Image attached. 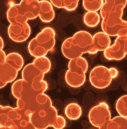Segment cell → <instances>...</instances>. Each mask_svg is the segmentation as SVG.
I'll list each match as a JSON object with an SVG mask.
<instances>
[{"label":"cell","mask_w":127,"mask_h":129,"mask_svg":"<svg viewBox=\"0 0 127 129\" xmlns=\"http://www.w3.org/2000/svg\"><path fill=\"white\" fill-rule=\"evenodd\" d=\"M55 32L52 28H45L28 44V50L33 57H44L54 47Z\"/></svg>","instance_id":"obj_3"},{"label":"cell","mask_w":127,"mask_h":129,"mask_svg":"<svg viewBox=\"0 0 127 129\" xmlns=\"http://www.w3.org/2000/svg\"><path fill=\"white\" fill-rule=\"evenodd\" d=\"M127 118L121 116L110 119L102 129H127Z\"/></svg>","instance_id":"obj_19"},{"label":"cell","mask_w":127,"mask_h":129,"mask_svg":"<svg viewBox=\"0 0 127 129\" xmlns=\"http://www.w3.org/2000/svg\"><path fill=\"white\" fill-rule=\"evenodd\" d=\"M6 16L10 24L27 22L28 21L23 14L19 4H16L10 6L8 10Z\"/></svg>","instance_id":"obj_16"},{"label":"cell","mask_w":127,"mask_h":129,"mask_svg":"<svg viewBox=\"0 0 127 129\" xmlns=\"http://www.w3.org/2000/svg\"><path fill=\"white\" fill-rule=\"evenodd\" d=\"M39 4L38 0H21L19 5L27 20H33L38 17Z\"/></svg>","instance_id":"obj_14"},{"label":"cell","mask_w":127,"mask_h":129,"mask_svg":"<svg viewBox=\"0 0 127 129\" xmlns=\"http://www.w3.org/2000/svg\"><path fill=\"white\" fill-rule=\"evenodd\" d=\"M4 47V42L2 38L0 36V49H3Z\"/></svg>","instance_id":"obj_30"},{"label":"cell","mask_w":127,"mask_h":129,"mask_svg":"<svg viewBox=\"0 0 127 129\" xmlns=\"http://www.w3.org/2000/svg\"><path fill=\"white\" fill-rule=\"evenodd\" d=\"M44 22H50L55 17V12L51 3L47 0L39 1L38 16Z\"/></svg>","instance_id":"obj_15"},{"label":"cell","mask_w":127,"mask_h":129,"mask_svg":"<svg viewBox=\"0 0 127 129\" xmlns=\"http://www.w3.org/2000/svg\"><path fill=\"white\" fill-rule=\"evenodd\" d=\"M33 63L44 74L48 73L51 69V62L47 57L45 56L36 57L33 60Z\"/></svg>","instance_id":"obj_24"},{"label":"cell","mask_w":127,"mask_h":129,"mask_svg":"<svg viewBox=\"0 0 127 129\" xmlns=\"http://www.w3.org/2000/svg\"><path fill=\"white\" fill-rule=\"evenodd\" d=\"M111 40L103 32H99L93 37V45L90 54H95L98 51H105L110 45Z\"/></svg>","instance_id":"obj_13"},{"label":"cell","mask_w":127,"mask_h":129,"mask_svg":"<svg viewBox=\"0 0 127 129\" xmlns=\"http://www.w3.org/2000/svg\"><path fill=\"white\" fill-rule=\"evenodd\" d=\"M111 119L110 108L105 102L100 103L93 107L89 112V119L90 123L99 129H102Z\"/></svg>","instance_id":"obj_6"},{"label":"cell","mask_w":127,"mask_h":129,"mask_svg":"<svg viewBox=\"0 0 127 129\" xmlns=\"http://www.w3.org/2000/svg\"><path fill=\"white\" fill-rule=\"evenodd\" d=\"M83 21L85 25L90 27H95L99 24L100 16L97 12L88 11L84 15Z\"/></svg>","instance_id":"obj_23"},{"label":"cell","mask_w":127,"mask_h":129,"mask_svg":"<svg viewBox=\"0 0 127 129\" xmlns=\"http://www.w3.org/2000/svg\"><path fill=\"white\" fill-rule=\"evenodd\" d=\"M109 69L110 70L112 78H116V77H117L118 75V72L116 68H111Z\"/></svg>","instance_id":"obj_29"},{"label":"cell","mask_w":127,"mask_h":129,"mask_svg":"<svg viewBox=\"0 0 127 129\" xmlns=\"http://www.w3.org/2000/svg\"><path fill=\"white\" fill-rule=\"evenodd\" d=\"M6 84L3 83L1 81V80L0 79V88H3L4 87H5V86H6Z\"/></svg>","instance_id":"obj_31"},{"label":"cell","mask_w":127,"mask_h":129,"mask_svg":"<svg viewBox=\"0 0 127 129\" xmlns=\"http://www.w3.org/2000/svg\"><path fill=\"white\" fill-rule=\"evenodd\" d=\"M103 0H83L84 9L88 11L97 12L100 10L103 4Z\"/></svg>","instance_id":"obj_26"},{"label":"cell","mask_w":127,"mask_h":129,"mask_svg":"<svg viewBox=\"0 0 127 129\" xmlns=\"http://www.w3.org/2000/svg\"><path fill=\"white\" fill-rule=\"evenodd\" d=\"M127 53V36L117 37L113 45L105 50L104 55L107 60H120Z\"/></svg>","instance_id":"obj_8"},{"label":"cell","mask_w":127,"mask_h":129,"mask_svg":"<svg viewBox=\"0 0 127 129\" xmlns=\"http://www.w3.org/2000/svg\"><path fill=\"white\" fill-rule=\"evenodd\" d=\"M93 45V36L89 32L80 31L72 37L64 40L62 45V52L67 59L71 60L81 57L90 52Z\"/></svg>","instance_id":"obj_1"},{"label":"cell","mask_w":127,"mask_h":129,"mask_svg":"<svg viewBox=\"0 0 127 129\" xmlns=\"http://www.w3.org/2000/svg\"><path fill=\"white\" fill-rule=\"evenodd\" d=\"M26 82L24 80H18L13 84L11 87V92L15 98L21 99L24 92Z\"/></svg>","instance_id":"obj_25"},{"label":"cell","mask_w":127,"mask_h":129,"mask_svg":"<svg viewBox=\"0 0 127 129\" xmlns=\"http://www.w3.org/2000/svg\"><path fill=\"white\" fill-rule=\"evenodd\" d=\"M18 71L9 64H0V79L7 84L15 80L18 76Z\"/></svg>","instance_id":"obj_17"},{"label":"cell","mask_w":127,"mask_h":129,"mask_svg":"<svg viewBox=\"0 0 127 129\" xmlns=\"http://www.w3.org/2000/svg\"><path fill=\"white\" fill-rule=\"evenodd\" d=\"M6 55L4 51L0 49V64L4 63L6 60Z\"/></svg>","instance_id":"obj_28"},{"label":"cell","mask_w":127,"mask_h":129,"mask_svg":"<svg viewBox=\"0 0 127 129\" xmlns=\"http://www.w3.org/2000/svg\"><path fill=\"white\" fill-rule=\"evenodd\" d=\"M5 62L10 64L18 71L22 68L24 64L22 57L16 52L11 53L6 56Z\"/></svg>","instance_id":"obj_21"},{"label":"cell","mask_w":127,"mask_h":129,"mask_svg":"<svg viewBox=\"0 0 127 129\" xmlns=\"http://www.w3.org/2000/svg\"><path fill=\"white\" fill-rule=\"evenodd\" d=\"M17 117V112L15 108L0 105V129H15Z\"/></svg>","instance_id":"obj_11"},{"label":"cell","mask_w":127,"mask_h":129,"mask_svg":"<svg viewBox=\"0 0 127 129\" xmlns=\"http://www.w3.org/2000/svg\"><path fill=\"white\" fill-rule=\"evenodd\" d=\"M10 38L16 42L26 41L31 35V29L28 23L11 24L8 30Z\"/></svg>","instance_id":"obj_10"},{"label":"cell","mask_w":127,"mask_h":129,"mask_svg":"<svg viewBox=\"0 0 127 129\" xmlns=\"http://www.w3.org/2000/svg\"><path fill=\"white\" fill-rule=\"evenodd\" d=\"M66 117L71 120H77L81 115V107L76 103H71L67 105L65 109Z\"/></svg>","instance_id":"obj_22"},{"label":"cell","mask_w":127,"mask_h":129,"mask_svg":"<svg viewBox=\"0 0 127 129\" xmlns=\"http://www.w3.org/2000/svg\"><path fill=\"white\" fill-rule=\"evenodd\" d=\"M45 74L33 63L25 66L22 71V78L26 82L30 83L32 88L35 89L42 85Z\"/></svg>","instance_id":"obj_9"},{"label":"cell","mask_w":127,"mask_h":129,"mask_svg":"<svg viewBox=\"0 0 127 129\" xmlns=\"http://www.w3.org/2000/svg\"><path fill=\"white\" fill-rule=\"evenodd\" d=\"M116 109L120 116L127 117V96L126 95L120 97L116 104Z\"/></svg>","instance_id":"obj_27"},{"label":"cell","mask_w":127,"mask_h":129,"mask_svg":"<svg viewBox=\"0 0 127 129\" xmlns=\"http://www.w3.org/2000/svg\"><path fill=\"white\" fill-rule=\"evenodd\" d=\"M122 14L111 13L101 22L103 32L109 37L127 36V21L122 19Z\"/></svg>","instance_id":"obj_5"},{"label":"cell","mask_w":127,"mask_h":129,"mask_svg":"<svg viewBox=\"0 0 127 129\" xmlns=\"http://www.w3.org/2000/svg\"><path fill=\"white\" fill-rule=\"evenodd\" d=\"M126 4L127 0H105L100 9L102 18L105 19L111 13H118L123 15Z\"/></svg>","instance_id":"obj_12"},{"label":"cell","mask_w":127,"mask_h":129,"mask_svg":"<svg viewBox=\"0 0 127 129\" xmlns=\"http://www.w3.org/2000/svg\"><path fill=\"white\" fill-rule=\"evenodd\" d=\"M52 105V102L50 97L44 93H39L36 95L32 102L31 107V113L35 111L42 109Z\"/></svg>","instance_id":"obj_18"},{"label":"cell","mask_w":127,"mask_h":129,"mask_svg":"<svg viewBox=\"0 0 127 129\" xmlns=\"http://www.w3.org/2000/svg\"><path fill=\"white\" fill-rule=\"evenodd\" d=\"M30 121L34 129H45L49 127L62 129L65 127V119L58 115L57 109L52 106L33 112Z\"/></svg>","instance_id":"obj_2"},{"label":"cell","mask_w":127,"mask_h":129,"mask_svg":"<svg viewBox=\"0 0 127 129\" xmlns=\"http://www.w3.org/2000/svg\"><path fill=\"white\" fill-rule=\"evenodd\" d=\"M79 0H50L54 7L63 8L68 11H73L77 7Z\"/></svg>","instance_id":"obj_20"},{"label":"cell","mask_w":127,"mask_h":129,"mask_svg":"<svg viewBox=\"0 0 127 129\" xmlns=\"http://www.w3.org/2000/svg\"><path fill=\"white\" fill-rule=\"evenodd\" d=\"M88 68V62L84 57H80L70 60L65 76L67 84L73 88H78L82 86L85 81V73Z\"/></svg>","instance_id":"obj_4"},{"label":"cell","mask_w":127,"mask_h":129,"mask_svg":"<svg viewBox=\"0 0 127 129\" xmlns=\"http://www.w3.org/2000/svg\"><path fill=\"white\" fill-rule=\"evenodd\" d=\"M90 83L98 89H104L108 87L112 81L110 70L107 67L98 66L93 68L90 74Z\"/></svg>","instance_id":"obj_7"}]
</instances>
